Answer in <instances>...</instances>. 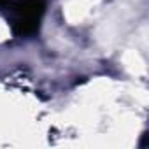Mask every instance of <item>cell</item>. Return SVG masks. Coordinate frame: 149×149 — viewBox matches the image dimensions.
<instances>
[{
	"instance_id": "1",
	"label": "cell",
	"mask_w": 149,
	"mask_h": 149,
	"mask_svg": "<svg viewBox=\"0 0 149 149\" xmlns=\"http://www.w3.org/2000/svg\"><path fill=\"white\" fill-rule=\"evenodd\" d=\"M0 11L7 13V19L14 35L33 37L39 33L46 11L44 0H0Z\"/></svg>"
}]
</instances>
